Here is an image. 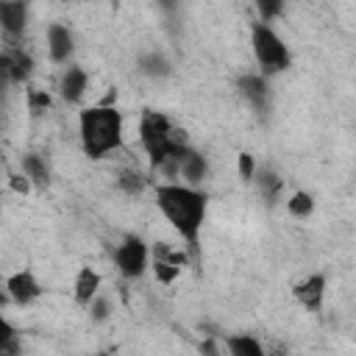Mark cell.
<instances>
[{
    "mask_svg": "<svg viewBox=\"0 0 356 356\" xmlns=\"http://www.w3.org/2000/svg\"><path fill=\"white\" fill-rule=\"evenodd\" d=\"M209 175V161L203 153H197L195 147H189L181 161H178V170H175V181H184V184H192V186H200Z\"/></svg>",
    "mask_w": 356,
    "mask_h": 356,
    "instance_id": "obj_13",
    "label": "cell"
},
{
    "mask_svg": "<svg viewBox=\"0 0 356 356\" xmlns=\"http://www.w3.org/2000/svg\"><path fill=\"white\" fill-rule=\"evenodd\" d=\"M0 70L6 83H25L33 72V56L22 47H8L0 56Z\"/></svg>",
    "mask_w": 356,
    "mask_h": 356,
    "instance_id": "obj_8",
    "label": "cell"
},
{
    "mask_svg": "<svg viewBox=\"0 0 356 356\" xmlns=\"http://www.w3.org/2000/svg\"><path fill=\"white\" fill-rule=\"evenodd\" d=\"M225 350L231 356H261L264 345L250 334H228L225 337Z\"/></svg>",
    "mask_w": 356,
    "mask_h": 356,
    "instance_id": "obj_16",
    "label": "cell"
},
{
    "mask_svg": "<svg viewBox=\"0 0 356 356\" xmlns=\"http://www.w3.org/2000/svg\"><path fill=\"white\" fill-rule=\"evenodd\" d=\"M253 3L259 11V19H264V22L278 19L284 14V6H286V0H253Z\"/></svg>",
    "mask_w": 356,
    "mask_h": 356,
    "instance_id": "obj_22",
    "label": "cell"
},
{
    "mask_svg": "<svg viewBox=\"0 0 356 356\" xmlns=\"http://www.w3.org/2000/svg\"><path fill=\"white\" fill-rule=\"evenodd\" d=\"M150 267H153V273H156V278L161 284H172L184 270V267H178V264H172L167 259H159V256H150Z\"/></svg>",
    "mask_w": 356,
    "mask_h": 356,
    "instance_id": "obj_21",
    "label": "cell"
},
{
    "mask_svg": "<svg viewBox=\"0 0 356 356\" xmlns=\"http://www.w3.org/2000/svg\"><path fill=\"white\" fill-rule=\"evenodd\" d=\"M256 186H259V192H261V197H264V203H275L278 200V195H281V189H284V181L273 172V170H256Z\"/></svg>",
    "mask_w": 356,
    "mask_h": 356,
    "instance_id": "obj_18",
    "label": "cell"
},
{
    "mask_svg": "<svg viewBox=\"0 0 356 356\" xmlns=\"http://www.w3.org/2000/svg\"><path fill=\"white\" fill-rule=\"evenodd\" d=\"M42 284L33 270H17L6 278V298L14 300L17 306H31L33 300L42 298Z\"/></svg>",
    "mask_w": 356,
    "mask_h": 356,
    "instance_id": "obj_5",
    "label": "cell"
},
{
    "mask_svg": "<svg viewBox=\"0 0 356 356\" xmlns=\"http://www.w3.org/2000/svg\"><path fill=\"white\" fill-rule=\"evenodd\" d=\"M114 267L120 270L122 278H142L150 267V248L139 234H128L114 250H111Z\"/></svg>",
    "mask_w": 356,
    "mask_h": 356,
    "instance_id": "obj_4",
    "label": "cell"
},
{
    "mask_svg": "<svg viewBox=\"0 0 356 356\" xmlns=\"http://www.w3.org/2000/svg\"><path fill=\"white\" fill-rule=\"evenodd\" d=\"M28 108H31L33 117L42 114V111H47L50 108V95L42 92V89H28Z\"/></svg>",
    "mask_w": 356,
    "mask_h": 356,
    "instance_id": "obj_23",
    "label": "cell"
},
{
    "mask_svg": "<svg viewBox=\"0 0 356 356\" xmlns=\"http://www.w3.org/2000/svg\"><path fill=\"white\" fill-rule=\"evenodd\" d=\"M156 3H159V6H161V8H164V11H175V8H178V3H181V0H156Z\"/></svg>",
    "mask_w": 356,
    "mask_h": 356,
    "instance_id": "obj_27",
    "label": "cell"
},
{
    "mask_svg": "<svg viewBox=\"0 0 356 356\" xmlns=\"http://www.w3.org/2000/svg\"><path fill=\"white\" fill-rule=\"evenodd\" d=\"M153 197L161 217L195 253L203 222H206V211H209V195L200 186H192L184 181H161L153 186Z\"/></svg>",
    "mask_w": 356,
    "mask_h": 356,
    "instance_id": "obj_1",
    "label": "cell"
},
{
    "mask_svg": "<svg viewBox=\"0 0 356 356\" xmlns=\"http://www.w3.org/2000/svg\"><path fill=\"white\" fill-rule=\"evenodd\" d=\"M108 314H111V300L103 298V295H97V298L89 303V317H92L95 323H103V320H108Z\"/></svg>",
    "mask_w": 356,
    "mask_h": 356,
    "instance_id": "obj_24",
    "label": "cell"
},
{
    "mask_svg": "<svg viewBox=\"0 0 356 356\" xmlns=\"http://www.w3.org/2000/svg\"><path fill=\"white\" fill-rule=\"evenodd\" d=\"M19 350H22V345H19L17 328H14L6 317H0V353H3V356H17Z\"/></svg>",
    "mask_w": 356,
    "mask_h": 356,
    "instance_id": "obj_19",
    "label": "cell"
},
{
    "mask_svg": "<svg viewBox=\"0 0 356 356\" xmlns=\"http://www.w3.org/2000/svg\"><path fill=\"white\" fill-rule=\"evenodd\" d=\"M136 70H139L142 75H147V78H167V75L172 72V64L167 61L164 53L150 50V53H142V56H139Z\"/></svg>",
    "mask_w": 356,
    "mask_h": 356,
    "instance_id": "obj_15",
    "label": "cell"
},
{
    "mask_svg": "<svg viewBox=\"0 0 356 356\" xmlns=\"http://www.w3.org/2000/svg\"><path fill=\"white\" fill-rule=\"evenodd\" d=\"M19 170L33 181V186H47L50 184V164L42 153H25L19 159Z\"/></svg>",
    "mask_w": 356,
    "mask_h": 356,
    "instance_id": "obj_14",
    "label": "cell"
},
{
    "mask_svg": "<svg viewBox=\"0 0 356 356\" xmlns=\"http://www.w3.org/2000/svg\"><path fill=\"white\" fill-rule=\"evenodd\" d=\"M250 47H253V58L259 64V72L267 75V78L289 70V64H292V53H289L286 42L264 19L250 25Z\"/></svg>",
    "mask_w": 356,
    "mask_h": 356,
    "instance_id": "obj_3",
    "label": "cell"
},
{
    "mask_svg": "<svg viewBox=\"0 0 356 356\" xmlns=\"http://www.w3.org/2000/svg\"><path fill=\"white\" fill-rule=\"evenodd\" d=\"M145 175L142 172H136V170H122L120 175H117V186L125 192V195H139L142 189H145Z\"/></svg>",
    "mask_w": 356,
    "mask_h": 356,
    "instance_id": "obj_20",
    "label": "cell"
},
{
    "mask_svg": "<svg viewBox=\"0 0 356 356\" xmlns=\"http://www.w3.org/2000/svg\"><path fill=\"white\" fill-rule=\"evenodd\" d=\"M236 89L239 95L245 97V103L250 108H256L259 114H264L270 108V83H267V75L261 72H248L236 81Z\"/></svg>",
    "mask_w": 356,
    "mask_h": 356,
    "instance_id": "obj_9",
    "label": "cell"
},
{
    "mask_svg": "<svg viewBox=\"0 0 356 356\" xmlns=\"http://www.w3.org/2000/svg\"><path fill=\"white\" fill-rule=\"evenodd\" d=\"M8 186H11L14 192H19V195H28L31 186H33V181H31L25 172H14V175L8 178Z\"/></svg>",
    "mask_w": 356,
    "mask_h": 356,
    "instance_id": "obj_26",
    "label": "cell"
},
{
    "mask_svg": "<svg viewBox=\"0 0 356 356\" xmlns=\"http://www.w3.org/2000/svg\"><path fill=\"white\" fill-rule=\"evenodd\" d=\"M122 111L114 103H97L89 106L78 114V139H81V150L86 153V159L97 161L114 150L122 147Z\"/></svg>",
    "mask_w": 356,
    "mask_h": 356,
    "instance_id": "obj_2",
    "label": "cell"
},
{
    "mask_svg": "<svg viewBox=\"0 0 356 356\" xmlns=\"http://www.w3.org/2000/svg\"><path fill=\"white\" fill-rule=\"evenodd\" d=\"M314 195L312 192H306V189H295L289 197H286V211L292 214V217H298V220H306V217H312L314 214Z\"/></svg>",
    "mask_w": 356,
    "mask_h": 356,
    "instance_id": "obj_17",
    "label": "cell"
},
{
    "mask_svg": "<svg viewBox=\"0 0 356 356\" xmlns=\"http://www.w3.org/2000/svg\"><path fill=\"white\" fill-rule=\"evenodd\" d=\"M86 89H89V75H86V70L78 67V64L64 67V72H61V78H58V95H61V100L70 103V106H78V103L83 100Z\"/></svg>",
    "mask_w": 356,
    "mask_h": 356,
    "instance_id": "obj_11",
    "label": "cell"
},
{
    "mask_svg": "<svg viewBox=\"0 0 356 356\" xmlns=\"http://www.w3.org/2000/svg\"><path fill=\"white\" fill-rule=\"evenodd\" d=\"M325 289H328L325 275H323V273H309L306 278H300L298 284H292V298H295L306 312L320 314L323 300H325Z\"/></svg>",
    "mask_w": 356,
    "mask_h": 356,
    "instance_id": "obj_6",
    "label": "cell"
},
{
    "mask_svg": "<svg viewBox=\"0 0 356 356\" xmlns=\"http://www.w3.org/2000/svg\"><path fill=\"white\" fill-rule=\"evenodd\" d=\"M236 170H239L242 181H253L256 178V159L250 153H239L236 156Z\"/></svg>",
    "mask_w": 356,
    "mask_h": 356,
    "instance_id": "obj_25",
    "label": "cell"
},
{
    "mask_svg": "<svg viewBox=\"0 0 356 356\" xmlns=\"http://www.w3.org/2000/svg\"><path fill=\"white\" fill-rule=\"evenodd\" d=\"M0 28L6 39H17L28 28V0H0Z\"/></svg>",
    "mask_w": 356,
    "mask_h": 356,
    "instance_id": "obj_10",
    "label": "cell"
},
{
    "mask_svg": "<svg viewBox=\"0 0 356 356\" xmlns=\"http://www.w3.org/2000/svg\"><path fill=\"white\" fill-rule=\"evenodd\" d=\"M100 273L95 267H81L75 273V281H72V300L81 306V309H89V303L100 295Z\"/></svg>",
    "mask_w": 356,
    "mask_h": 356,
    "instance_id": "obj_12",
    "label": "cell"
},
{
    "mask_svg": "<svg viewBox=\"0 0 356 356\" xmlns=\"http://www.w3.org/2000/svg\"><path fill=\"white\" fill-rule=\"evenodd\" d=\"M47 56L53 64H70L72 53H75V36L64 22H50L47 25Z\"/></svg>",
    "mask_w": 356,
    "mask_h": 356,
    "instance_id": "obj_7",
    "label": "cell"
}]
</instances>
